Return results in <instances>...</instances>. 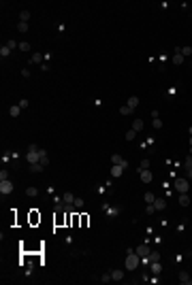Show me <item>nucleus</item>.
Segmentation results:
<instances>
[{
	"label": "nucleus",
	"instance_id": "f3484780",
	"mask_svg": "<svg viewBox=\"0 0 192 285\" xmlns=\"http://www.w3.org/2000/svg\"><path fill=\"white\" fill-rule=\"evenodd\" d=\"M62 202H64V204H75V196H73V194H64V196H62Z\"/></svg>",
	"mask_w": 192,
	"mask_h": 285
},
{
	"label": "nucleus",
	"instance_id": "412c9836",
	"mask_svg": "<svg viewBox=\"0 0 192 285\" xmlns=\"http://www.w3.org/2000/svg\"><path fill=\"white\" fill-rule=\"evenodd\" d=\"M105 211H107L109 217H115V215L120 213V209H115V206H105Z\"/></svg>",
	"mask_w": 192,
	"mask_h": 285
},
{
	"label": "nucleus",
	"instance_id": "c756f323",
	"mask_svg": "<svg viewBox=\"0 0 192 285\" xmlns=\"http://www.w3.org/2000/svg\"><path fill=\"white\" fill-rule=\"evenodd\" d=\"M120 113H122V115H130V113H132V109L126 104V106H122V109H120Z\"/></svg>",
	"mask_w": 192,
	"mask_h": 285
},
{
	"label": "nucleus",
	"instance_id": "39448f33",
	"mask_svg": "<svg viewBox=\"0 0 192 285\" xmlns=\"http://www.w3.org/2000/svg\"><path fill=\"white\" fill-rule=\"evenodd\" d=\"M111 164H113V166H124V168H128V162H126L120 153H113V155H111Z\"/></svg>",
	"mask_w": 192,
	"mask_h": 285
},
{
	"label": "nucleus",
	"instance_id": "9b49d317",
	"mask_svg": "<svg viewBox=\"0 0 192 285\" xmlns=\"http://www.w3.org/2000/svg\"><path fill=\"white\" fill-rule=\"evenodd\" d=\"M179 283H184V285H190V283H192L190 275H188L186 270H182V272H179Z\"/></svg>",
	"mask_w": 192,
	"mask_h": 285
},
{
	"label": "nucleus",
	"instance_id": "20e7f679",
	"mask_svg": "<svg viewBox=\"0 0 192 285\" xmlns=\"http://www.w3.org/2000/svg\"><path fill=\"white\" fill-rule=\"evenodd\" d=\"M0 194H2V196H9V194H13V183H11L9 179L0 181Z\"/></svg>",
	"mask_w": 192,
	"mask_h": 285
},
{
	"label": "nucleus",
	"instance_id": "f8f14e48",
	"mask_svg": "<svg viewBox=\"0 0 192 285\" xmlns=\"http://www.w3.org/2000/svg\"><path fill=\"white\" fill-rule=\"evenodd\" d=\"M122 175H124V166H113V168H111V177L117 179V177H122Z\"/></svg>",
	"mask_w": 192,
	"mask_h": 285
},
{
	"label": "nucleus",
	"instance_id": "dca6fc26",
	"mask_svg": "<svg viewBox=\"0 0 192 285\" xmlns=\"http://www.w3.org/2000/svg\"><path fill=\"white\" fill-rule=\"evenodd\" d=\"M132 130H135V132H141V130H143V119H135V121H132Z\"/></svg>",
	"mask_w": 192,
	"mask_h": 285
},
{
	"label": "nucleus",
	"instance_id": "e433bc0d",
	"mask_svg": "<svg viewBox=\"0 0 192 285\" xmlns=\"http://www.w3.org/2000/svg\"><path fill=\"white\" fill-rule=\"evenodd\" d=\"M6 47H9V49H15V47H19V45H17L15 41H6Z\"/></svg>",
	"mask_w": 192,
	"mask_h": 285
},
{
	"label": "nucleus",
	"instance_id": "58836bf2",
	"mask_svg": "<svg viewBox=\"0 0 192 285\" xmlns=\"http://www.w3.org/2000/svg\"><path fill=\"white\" fill-rule=\"evenodd\" d=\"M75 206L81 209V206H83V200H81V198H75Z\"/></svg>",
	"mask_w": 192,
	"mask_h": 285
},
{
	"label": "nucleus",
	"instance_id": "7c9ffc66",
	"mask_svg": "<svg viewBox=\"0 0 192 285\" xmlns=\"http://www.w3.org/2000/svg\"><path fill=\"white\" fill-rule=\"evenodd\" d=\"M88 221H90V217L88 215H81V228H88Z\"/></svg>",
	"mask_w": 192,
	"mask_h": 285
},
{
	"label": "nucleus",
	"instance_id": "c9c22d12",
	"mask_svg": "<svg viewBox=\"0 0 192 285\" xmlns=\"http://www.w3.org/2000/svg\"><path fill=\"white\" fill-rule=\"evenodd\" d=\"M19 49L21 51H30V43H19Z\"/></svg>",
	"mask_w": 192,
	"mask_h": 285
},
{
	"label": "nucleus",
	"instance_id": "ddd939ff",
	"mask_svg": "<svg viewBox=\"0 0 192 285\" xmlns=\"http://www.w3.org/2000/svg\"><path fill=\"white\" fill-rule=\"evenodd\" d=\"M19 111H21V106H19V104H13V106L9 109V115H11V117H19Z\"/></svg>",
	"mask_w": 192,
	"mask_h": 285
},
{
	"label": "nucleus",
	"instance_id": "c03bdc74",
	"mask_svg": "<svg viewBox=\"0 0 192 285\" xmlns=\"http://www.w3.org/2000/svg\"><path fill=\"white\" fill-rule=\"evenodd\" d=\"M190 155H192V145H190Z\"/></svg>",
	"mask_w": 192,
	"mask_h": 285
},
{
	"label": "nucleus",
	"instance_id": "6e6552de",
	"mask_svg": "<svg viewBox=\"0 0 192 285\" xmlns=\"http://www.w3.org/2000/svg\"><path fill=\"white\" fill-rule=\"evenodd\" d=\"M154 206H156V211H164L167 209V200L164 198H156L154 200Z\"/></svg>",
	"mask_w": 192,
	"mask_h": 285
},
{
	"label": "nucleus",
	"instance_id": "2f4dec72",
	"mask_svg": "<svg viewBox=\"0 0 192 285\" xmlns=\"http://www.w3.org/2000/svg\"><path fill=\"white\" fill-rule=\"evenodd\" d=\"M154 211H156V206H154V204H147V206H145V213H147V215H152Z\"/></svg>",
	"mask_w": 192,
	"mask_h": 285
},
{
	"label": "nucleus",
	"instance_id": "f704fd0d",
	"mask_svg": "<svg viewBox=\"0 0 192 285\" xmlns=\"http://www.w3.org/2000/svg\"><path fill=\"white\" fill-rule=\"evenodd\" d=\"M143 168H149V160H141V166H139V170H143Z\"/></svg>",
	"mask_w": 192,
	"mask_h": 285
},
{
	"label": "nucleus",
	"instance_id": "1a4fd4ad",
	"mask_svg": "<svg viewBox=\"0 0 192 285\" xmlns=\"http://www.w3.org/2000/svg\"><path fill=\"white\" fill-rule=\"evenodd\" d=\"M122 279H124V270H120V268L111 270V281H122Z\"/></svg>",
	"mask_w": 192,
	"mask_h": 285
},
{
	"label": "nucleus",
	"instance_id": "ea45409f",
	"mask_svg": "<svg viewBox=\"0 0 192 285\" xmlns=\"http://www.w3.org/2000/svg\"><path fill=\"white\" fill-rule=\"evenodd\" d=\"M184 166H186L188 170H192V155H190V157H188V160H186V164H184Z\"/></svg>",
	"mask_w": 192,
	"mask_h": 285
},
{
	"label": "nucleus",
	"instance_id": "a211bd4d",
	"mask_svg": "<svg viewBox=\"0 0 192 285\" xmlns=\"http://www.w3.org/2000/svg\"><path fill=\"white\" fill-rule=\"evenodd\" d=\"M179 204H182V206H188V204H190V196H188V194H179Z\"/></svg>",
	"mask_w": 192,
	"mask_h": 285
},
{
	"label": "nucleus",
	"instance_id": "c85d7f7f",
	"mask_svg": "<svg viewBox=\"0 0 192 285\" xmlns=\"http://www.w3.org/2000/svg\"><path fill=\"white\" fill-rule=\"evenodd\" d=\"M17 30H19V32H26V30H28V24H26V21H19V24H17Z\"/></svg>",
	"mask_w": 192,
	"mask_h": 285
},
{
	"label": "nucleus",
	"instance_id": "f03ea898",
	"mask_svg": "<svg viewBox=\"0 0 192 285\" xmlns=\"http://www.w3.org/2000/svg\"><path fill=\"white\" fill-rule=\"evenodd\" d=\"M26 162H28V164H39V162H41V155H39V147H36V145H28Z\"/></svg>",
	"mask_w": 192,
	"mask_h": 285
},
{
	"label": "nucleus",
	"instance_id": "423d86ee",
	"mask_svg": "<svg viewBox=\"0 0 192 285\" xmlns=\"http://www.w3.org/2000/svg\"><path fill=\"white\" fill-rule=\"evenodd\" d=\"M30 224H32V226L41 224V215H39V211H36V209H32V211H30Z\"/></svg>",
	"mask_w": 192,
	"mask_h": 285
},
{
	"label": "nucleus",
	"instance_id": "6ab92c4d",
	"mask_svg": "<svg viewBox=\"0 0 192 285\" xmlns=\"http://www.w3.org/2000/svg\"><path fill=\"white\" fill-rule=\"evenodd\" d=\"M28 19H30V11H28V9H24V11L19 13V21H26V24H28Z\"/></svg>",
	"mask_w": 192,
	"mask_h": 285
},
{
	"label": "nucleus",
	"instance_id": "4c0bfd02",
	"mask_svg": "<svg viewBox=\"0 0 192 285\" xmlns=\"http://www.w3.org/2000/svg\"><path fill=\"white\" fill-rule=\"evenodd\" d=\"M154 128H162V121H160V117H156V119H154Z\"/></svg>",
	"mask_w": 192,
	"mask_h": 285
},
{
	"label": "nucleus",
	"instance_id": "aec40b11",
	"mask_svg": "<svg viewBox=\"0 0 192 285\" xmlns=\"http://www.w3.org/2000/svg\"><path fill=\"white\" fill-rule=\"evenodd\" d=\"M45 60V55H41V53H32V57H30V62H34V64H41Z\"/></svg>",
	"mask_w": 192,
	"mask_h": 285
},
{
	"label": "nucleus",
	"instance_id": "a19ab883",
	"mask_svg": "<svg viewBox=\"0 0 192 285\" xmlns=\"http://www.w3.org/2000/svg\"><path fill=\"white\" fill-rule=\"evenodd\" d=\"M4 179H9V172H6V170L0 172V181H4Z\"/></svg>",
	"mask_w": 192,
	"mask_h": 285
},
{
	"label": "nucleus",
	"instance_id": "b1692460",
	"mask_svg": "<svg viewBox=\"0 0 192 285\" xmlns=\"http://www.w3.org/2000/svg\"><path fill=\"white\" fill-rule=\"evenodd\" d=\"M160 270H162V266H160V262H152V272H156V275H160Z\"/></svg>",
	"mask_w": 192,
	"mask_h": 285
},
{
	"label": "nucleus",
	"instance_id": "4468645a",
	"mask_svg": "<svg viewBox=\"0 0 192 285\" xmlns=\"http://www.w3.org/2000/svg\"><path fill=\"white\" fill-rule=\"evenodd\" d=\"M173 62H175V64H182V62H184V55H182V49H175V55H173Z\"/></svg>",
	"mask_w": 192,
	"mask_h": 285
},
{
	"label": "nucleus",
	"instance_id": "72a5a7b5",
	"mask_svg": "<svg viewBox=\"0 0 192 285\" xmlns=\"http://www.w3.org/2000/svg\"><path fill=\"white\" fill-rule=\"evenodd\" d=\"M192 53V47H182V55L186 57V55H190Z\"/></svg>",
	"mask_w": 192,
	"mask_h": 285
},
{
	"label": "nucleus",
	"instance_id": "5701e85b",
	"mask_svg": "<svg viewBox=\"0 0 192 285\" xmlns=\"http://www.w3.org/2000/svg\"><path fill=\"white\" fill-rule=\"evenodd\" d=\"M124 136H126V141H135V136H137V132H135V130L130 128V130H126V134H124Z\"/></svg>",
	"mask_w": 192,
	"mask_h": 285
},
{
	"label": "nucleus",
	"instance_id": "7ed1b4c3",
	"mask_svg": "<svg viewBox=\"0 0 192 285\" xmlns=\"http://www.w3.org/2000/svg\"><path fill=\"white\" fill-rule=\"evenodd\" d=\"M173 187H175V191H179V194H188V190H190V183H188V179L179 177V179H175Z\"/></svg>",
	"mask_w": 192,
	"mask_h": 285
},
{
	"label": "nucleus",
	"instance_id": "0eeeda50",
	"mask_svg": "<svg viewBox=\"0 0 192 285\" xmlns=\"http://www.w3.org/2000/svg\"><path fill=\"white\" fill-rule=\"evenodd\" d=\"M135 251H137V255H139V257H145V255H149V247H147V245H139V247H137Z\"/></svg>",
	"mask_w": 192,
	"mask_h": 285
},
{
	"label": "nucleus",
	"instance_id": "79ce46f5",
	"mask_svg": "<svg viewBox=\"0 0 192 285\" xmlns=\"http://www.w3.org/2000/svg\"><path fill=\"white\" fill-rule=\"evenodd\" d=\"M188 177H190V179H192V170H188Z\"/></svg>",
	"mask_w": 192,
	"mask_h": 285
},
{
	"label": "nucleus",
	"instance_id": "37998d69",
	"mask_svg": "<svg viewBox=\"0 0 192 285\" xmlns=\"http://www.w3.org/2000/svg\"><path fill=\"white\" fill-rule=\"evenodd\" d=\"M190 136H192V126H190Z\"/></svg>",
	"mask_w": 192,
	"mask_h": 285
},
{
	"label": "nucleus",
	"instance_id": "473e14b6",
	"mask_svg": "<svg viewBox=\"0 0 192 285\" xmlns=\"http://www.w3.org/2000/svg\"><path fill=\"white\" fill-rule=\"evenodd\" d=\"M100 281H102V283H107V281H111V272H105V275L100 277Z\"/></svg>",
	"mask_w": 192,
	"mask_h": 285
},
{
	"label": "nucleus",
	"instance_id": "bb28decb",
	"mask_svg": "<svg viewBox=\"0 0 192 285\" xmlns=\"http://www.w3.org/2000/svg\"><path fill=\"white\" fill-rule=\"evenodd\" d=\"M154 200H156V196H154L152 191H147V194H145V202H147V204H154Z\"/></svg>",
	"mask_w": 192,
	"mask_h": 285
},
{
	"label": "nucleus",
	"instance_id": "f257e3e1",
	"mask_svg": "<svg viewBox=\"0 0 192 285\" xmlns=\"http://www.w3.org/2000/svg\"><path fill=\"white\" fill-rule=\"evenodd\" d=\"M139 264H141V257L137 255V251H132V249H128V253H126V270H137L139 268Z\"/></svg>",
	"mask_w": 192,
	"mask_h": 285
},
{
	"label": "nucleus",
	"instance_id": "2eb2a0df",
	"mask_svg": "<svg viewBox=\"0 0 192 285\" xmlns=\"http://www.w3.org/2000/svg\"><path fill=\"white\" fill-rule=\"evenodd\" d=\"M128 106L135 111V109L139 106V98H137V96H130V98H128Z\"/></svg>",
	"mask_w": 192,
	"mask_h": 285
},
{
	"label": "nucleus",
	"instance_id": "9d476101",
	"mask_svg": "<svg viewBox=\"0 0 192 285\" xmlns=\"http://www.w3.org/2000/svg\"><path fill=\"white\" fill-rule=\"evenodd\" d=\"M139 175H141V181H143V183H149V181H152V172H149V168L139 170Z\"/></svg>",
	"mask_w": 192,
	"mask_h": 285
},
{
	"label": "nucleus",
	"instance_id": "4be33fe9",
	"mask_svg": "<svg viewBox=\"0 0 192 285\" xmlns=\"http://www.w3.org/2000/svg\"><path fill=\"white\" fill-rule=\"evenodd\" d=\"M43 168H45V166H43L41 162H39V164H30V172H41Z\"/></svg>",
	"mask_w": 192,
	"mask_h": 285
},
{
	"label": "nucleus",
	"instance_id": "a878e982",
	"mask_svg": "<svg viewBox=\"0 0 192 285\" xmlns=\"http://www.w3.org/2000/svg\"><path fill=\"white\" fill-rule=\"evenodd\" d=\"M26 194H28L30 198H34V196H39V190H36V187L32 185V187H28V190H26Z\"/></svg>",
	"mask_w": 192,
	"mask_h": 285
},
{
	"label": "nucleus",
	"instance_id": "cd10ccee",
	"mask_svg": "<svg viewBox=\"0 0 192 285\" xmlns=\"http://www.w3.org/2000/svg\"><path fill=\"white\" fill-rule=\"evenodd\" d=\"M147 257H149V262H160V255H158L156 251H149V255H147Z\"/></svg>",
	"mask_w": 192,
	"mask_h": 285
},
{
	"label": "nucleus",
	"instance_id": "393cba45",
	"mask_svg": "<svg viewBox=\"0 0 192 285\" xmlns=\"http://www.w3.org/2000/svg\"><path fill=\"white\" fill-rule=\"evenodd\" d=\"M0 55H2V57H9V55H11V49L6 47V45H2V47H0Z\"/></svg>",
	"mask_w": 192,
	"mask_h": 285
}]
</instances>
